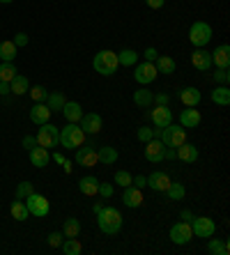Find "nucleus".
Here are the masks:
<instances>
[{"mask_svg": "<svg viewBox=\"0 0 230 255\" xmlns=\"http://www.w3.org/2000/svg\"><path fill=\"white\" fill-rule=\"evenodd\" d=\"M168 101H171V97L164 95V92H159V95H154L152 104H157V106H168Z\"/></svg>", "mask_w": 230, "mask_h": 255, "instance_id": "8fccbe9b", "label": "nucleus"}, {"mask_svg": "<svg viewBox=\"0 0 230 255\" xmlns=\"http://www.w3.org/2000/svg\"><path fill=\"white\" fill-rule=\"evenodd\" d=\"M131 179H134V177H131V172H127V170H118V172H115V177H113V182L124 189V186H131Z\"/></svg>", "mask_w": 230, "mask_h": 255, "instance_id": "ea45409f", "label": "nucleus"}, {"mask_svg": "<svg viewBox=\"0 0 230 255\" xmlns=\"http://www.w3.org/2000/svg\"><path fill=\"white\" fill-rule=\"evenodd\" d=\"M0 95H9V83L0 81Z\"/></svg>", "mask_w": 230, "mask_h": 255, "instance_id": "6e6d98bb", "label": "nucleus"}, {"mask_svg": "<svg viewBox=\"0 0 230 255\" xmlns=\"http://www.w3.org/2000/svg\"><path fill=\"white\" fill-rule=\"evenodd\" d=\"M46 242H48V246H51V249H60V246H62V242H65V235H62V232H51Z\"/></svg>", "mask_w": 230, "mask_h": 255, "instance_id": "c03bdc74", "label": "nucleus"}, {"mask_svg": "<svg viewBox=\"0 0 230 255\" xmlns=\"http://www.w3.org/2000/svg\"><path fill=\"white\" fill-rule=\"evenodd\" d=\"M136 69H134V81L138 85H150L157 81L159 76V71L154 67V62H148V60H143V62H136Z\"/></svg>", "mask_w": 230, "mask_h": 255, "instance_id": "0eeeda50", "label": "nucleus"}, {"mask_svg": "<svg viewBox=\"0 0 230 255\" xmlns=\"http://www.w3.org/2000/svg\"><path fill=\"white\" fill-rule=\"evenodd\" d=\"M228 244L224 242V239H210V244H207V253L212 255H228Z\"/></svg>", "mask_w": 230, "mask_h": 255, "instance_id": "4c0bfd02", "label": "nucleus"}, {"mask_svg": "<svg viewBox=\"0 0 230 255\" xmlns=\"http://www.w3.org/2000/svg\"><path fill=\"white\" fill-rule=\"evenodd\" d=\"M76 163L83 168H95L97 163H99L97 149L92 147V142H88V147H85V142H83L81 147H76Z\"/></svg>", "mask_w": 230, "mask_h": 255, "instance_id": "9b49d317", "label": "nucleus"}, {"mask_svg": "<svg viewBox=\"0 0 230 255\" xmlns=\"http://www.w3.org/2000/svg\"><path fill=\"white\" fill-rule=\"evenodd\" d=\"M23 202H25V207H28L30 216H39V219H44V216H48V212H51V202L41 196V193H35V191H32Z\"/></svg>", "mask_w": 230, "mask_h": 255, "instance_id": "6e6552de", "label": "nucleus"}, {"mask_svg": "<svg viewBox=\"0 0 230 255\" xmlns=\"http://www.w3.org/2000/svg\"><path fill=\"white\" fill-rule=\"evenodd\" d=\"M210 99H212L217 106H228V104H230V90H228V85H217V88H214V92L210 95Z\"/></svg>", "mask_w": 230, "mask_h": 255, "instance_id": "c756f323", "label": "nucleus"}, {"mask_svg": "<svg viewBox=\"0 0 230 255\" xmlns=\"http://www.w3.org/2000/svg\"><path fill=\"white\" fill-rule=\"evenodd\" d=\"M97 159H99V163H104V166H113V163L118 161V149L111 147V145H101V147L97 149Z\"/></svg>", "mask_w": 230, "mask_h": 255, "instance_id": "bb28decb", "label": "nucleus"}, {"mask_svg": "<svg viewBox=\"0 0 230 255\" xmlns=\"http://www.w3.org/2000/svg\"><path fill=\"white\" fill-rule=\"evenodd\" d=\"M16 74L18 71H16V67H14V62H0V81L9 83Z\"/></svg>", "mask_w": 230, "mask_h": 255, "instance_id": "58836bf2", "label": "nucleus"}, {"mask_svg": "<svg viewBox=\"0 0 230 255\" xmlns=\"http://www.w3.org/2000/svg\"><path fill=\"white\" fill-rule=\"evenodd\" d=\"M154 67H157L159 74H175L177 62L171 58V55H159V58L154 60Z\"/></svg>", "mask_w": 230, "mask_h": 255, "instance_id": "c85d7f7f", "label": "nucleus"}, {"mask_svg": "<svg viewBox=\"0 0 230 255\" xmlns=\"http://www.w3.org/2000/svg\"><path fill=\"white\" fill-rule=\"evenodd\" d=\"M92 67H95L97 74H101V76H113L115 71H118L120 62H118V53L115 51H99V53L95 55V60H92Z\"/></svg>", "mask_w": 230, "mask_h": 255, "instance_id": "7ed1b4c3", "label": "nucleus"}, {"mask_svg": "<svg viewBox=\"0 0 230 255\" xmlns=\"http://www.w3.org/2000/svg\"><path fill=\"white\" fill-rule=\"evenodd\" d=\"M60 113L65 115L67 122H81L83 118V108L78 101H65V106H62V111Z\"/></svg>", "mask_w": 230, "mask_h": 255, "instance_id": "5701e85b", "label": "nucleus"}, {"mask_svg": "<svg viewBox=\"0 0 230 255\" xmlns=\"http://www.w3.org/2000/svg\"><path fill=\"white\" fill-rule=\"evenodd\" d=\"M12 42H14V46H16V48H21V46H28V35H25V32H18V35L14 37Z\"/></svg>", "mask_w": 230, "mask_h": 255, "instance_id": "de8ad7c7", "label": "nucleus"}, {"mask_svg": "<svg viewBox=\"0 0 230 255\" xmlns=\"http://www.w3.org/2000/svg\"><path fill=\"white\" fill-rule=\"evenodd\" d=\"M122 202H124V207H129V209H136V207H141L143 202V191L141 189H136V186H124L122 189Z\"/></svg>", "mask_w": 230, "mask_h": 255, "instance_id": "2eb2a0df", "label": "nucleus"}, {"mask_svg": "<svg viewBox=\"0 0 230 255\" xmlns=\"http://www.w3.org/2000/svg\"><path fill=\"white\" fill-rule=\"evenodd\" d=\"M212 39V25L205 23V21H196L189 28V42L194 44L196 48H205Z\"/></svg>", "mask_w": 230, "mask_h": 255, "instance_id": "20e7f679", "label": "nucleus"}, {"mask_svg": "<svg viewBox=\"0 0 230 255\" xmlns=\"http://www.w3.org/2000/svg\"><path fill=\"white\" fill-rule=\"evenodd\" d=\"M145 5H148L150 9H161V7L166 5V0H145Z\"/></svg>", "mask_w": 230, "mask_h": 255, "instance_id": "603ef678", "label": "nucleus"}, {"mask_svg": "<svg viewBox=\"0 0 230 255\" xmlns=\"http://www.w3.org/2000/svg\"><path fill=\"white\" fill-rule=\"evenodd\" d=\"M152 99H154V92H150L145 85H141V88L134 92V104L138 108H150L152 106Z\"/></svg>", "mask_w": 230, "mask_h": 255, "instance_id": "a878e982", "label": "nucleus"}, {"mask_svg": "<svg viewBox=\"0 0 230 255\" xmlns=\"http://www.w3.org/2000/svg\"><path fill=\"white\" fill-rule=\"evenodd\" d=\"M177 99L182 101L184 106L196 108L203 101V95L198 92V88H182V90H180V95H177Z\"/></svg>", "mask_w": 230, "mask_h": 255, "instance_id": "412c9836", "label": "nucleus"}, {"mask_svg": "<svg viewBox=\"0 0 230 255\" xmlns=\"http://www.w3.org/2000/svg\"><path fill=\"white\" fill-rule=\"evenodd\" d=\"M97 189H99V179L92 177V175H88V177H81V182H78V191H81L83 196H97Z\"/></svg>", "mask_w": 230, "mask_h": 255, "instance_id": "393cba45", "label": "nucleus"}, {"mask_svg": "<svg viewBox=\"0 0 230 255\" xmlns=\"http://www.w3.org/2000/svg\"><path fill=\"white\" fill-rule=\"evenodd\" d=\"M212 65H217V69H228L230 67V46L228 44H221L212 51Z\"/></svg>", "mask_w": 230, "mask_h": 255, "instance_id": "a211bd4d", "label": "nucleus"}, {"mask_svg": "<svg viewBox=\"0 0 230 255\" xmlns=\"http://www.w3.org/2000/svg\"><path fill=\"white\" fill-rule=\"evenodd\" d=\"M143 58L148 60V62H154V60L159 58V51H157L154 46H150V48H145V53H143Z\"/></svg>", "mask_w": 230, "mask_h": 255, "instance_id": "09e8293b", "label": "nucleus"}, {"mask_svg": "<svg viewBox=\"0 0 230 255\" xmlns=\"http://www.w3.org/2000/svg\"><path fill=\"white\" fill-rule=\"evenodd\" d=\"M37 138V145H41V147H58L60 145V129L53 125H48V122H44V125H39V131L35 133Z\"/></svg>", "mask_w": 230, "mask_h": 255, "instance_id": "423d86ee", "label": "nucleus"}, {"mask_svg": "<svg viewBox=\"0 0 230 255\" xmlns=\"http://www.w3.org/2000/svg\"><path fill=\"white\" fill-rule=\"evenodd\" d=\"M32 184H30V182H21V184L16 186V193H14V198H16V200H25V198L30 196V193H32Z\"/></svg>", "mask_w": 230, "mask_h": 255, "instance_id": "a19ab883", "label": "nucleus"}, {"mask_svg": "<svg viewBox=\"0 0 230 255\" xmlns=\"http://www.w3.org/2000/svg\"><path fill=\"white\" fill-rule=\"evenodd\" d=\"M85 136L88 133L81 129L78 122H67L65 129H60V145L67 149H76L85 142Z\"/></svg>", "mask_w": 230, "mask_h": 255, "instance_id": "f03ea898", "label": "nucleus"}, {"mask_svg": "<svg viewBox=\"0 0 230 255\" xmlns=\"http://www.w3.org/2000/svg\"><path fill=\"white\" fill-rule=\"evenodd\" d=\"M97 193H99L104 200H108V198L113 196V184H106V182L101 184V182H99V189H97Z\"/></svg>", "mask_w": 230, "mask_h": 255, "instance_id": "49530a36", "label": "nucleus"}, {"mask_svg": "<svg viewBox=\"0 0 230 255\" xmlns=\"http://www.w3.org/2000/svg\"><path fill=\"white\" fill-rule=\"evenodd\" d=\"M168 235H171V242L177 244V246H187V244L194 239V230H191L189 221H180V223H175Z\"/></svg>", "mask_w": 230, "mask_h": 255, "instance_id": "9d476101", "label": "nucleus"}, {"mask_svg": "<svg viewBox=\"0 0 230 255\" xmlns=\"http://www.w3.org/2000/svg\"><path fill=\"white\" fill-rule=\"evenodd\" d=\"M21 145H23L25 149H32V147H35V145H37V138H35V136H25Z\"/></svg>", "mask_w": 230, "mask_h": 255, "instance_id": "864d4df0", "label": "nucleus"}, {"mask_svg": "<svg viewBox=\"0 0 230 255\" xmlns=\"http://www.w3.org/2000/svg\"><path fill=\"white\" fill-rule=\"evenodd\" d=\"M189 223H191V230H194V237L210 239V237H214V232H217V223H214L210 216H194Z\"/></svg>", "mask_w": 230, "mask_h": 255, "instance_id": "1a4fd4ad", "label": "nucleus"}, {"mask_svg": "<svg viewBox=\"0 0 230 255\" xmlns=\"http://www.w3.org/2000/svg\"><path fill=\"white\" fill-rule=\"evenodd\" d=\"M60 251H62L65 255H78V253H83V246H81V242H78L76 237H65V242H62Z\"/></svg>", "mask_w": 230, "mask_h": 255, "instance_id": "473e14b6", "label": "nucleus"}, {"mask_svg": "<svg viewBox=\"0 0 230 255\" xmlns=\"http://www.w3.org/2000/svg\"><path fill=\"white\" fill-rule=\"evenodd\" d=\"M131 186H136V189H145L148 186V177H143V175H138V177H134L131 179Z\"/></svg>", "mask_w": 230, "mask_h": 255, "instance_id": "3c124183", "label": "nucleus"}, {"mask_svg": "<svg viewBox=\"0 0 230 255\" xmlns=\"http://www.w3.org/2000/svg\"><path fill=\"white\" fill-rule=\"evenodd\" d=\"M62 168H65V172H67V175H71V170H74V166H71V161H62Z\"/></svg>", "mask_w": 230, "mask_h": 255, "instance_id": "4d7b16f0", "label": "nucleus"}, {"mask_svg": "<svg viewBox=\"0 0 230 255\" xmlns=\"http://www.w3.org/2000/svg\"><path fill=\"white\" fill-rule=\"evenodd\" d=\"M9 212H12V216H14L16 221H28V219H30V212H28V207H25L23 200H14V202H12V209H9Z\"/></svg>", "mask_w": 230, "mask_h": 255, "instance_id": "e433bc0d", "label": "nucleus"}, {"mask_svg": "<svg viewBox=\"0 0 230 255\" xmlns=\"http://www.w3.org/2000/svg\"><path fill=\"white\" fill-rule=\"evenodd\" d=\"M180 219H182V221H191V219H194V212H191V209H182V212H180Z\"/></svg>", "mask_w": 230, "mask_h": 255, "instance_id": "5fc2aeb1", "label": "nucleus"}, {"mask_svg": "<svg viewBox=\"0 0 230 255\" xmlns=\"http://www.w3.org/2000/svg\"><path fill=\"white\" fill-rule=\"evenodd\" d=\"M136 138H138V140L141 142H148V140H152L154 138V129L152 127H138V131H136Z\"/></svg>", "mask_w": 230, "mask_h": 255, "instance_id": "37998d69", "label": "nucleus"}, {"mask_svg": "<svg viewBox=\"0 0 230 255\" xmlns=\"http://www.w3.org/2000/svg\"><path fill=\"white\" fill-rule=\"evenodd\" d=\"M0 2H2V5H9V2H14V0H0Z\"/></svg>", "mask_w": 230, "mask_h": 255, "instance_id": "bf43d9fd", "label": "nucleus"}, {"mask_svg": "<svg viewBox=\"0 0 230 255\" xmlns=\"http://www.w3.org/2000/svg\"><path fill=\"white\" fill-rule=\"evenodd\" d=\"M159 140L164 142L166 147H180L182 142H187V131H184V127L173 125V122H171L166 129H161Z\"/></svg>", "mask_w": 230, "mask_h": 255, "instance_id": "39448f33", "label": "nucleus"}, {"mask_svg": "<svg viewBox=\"0 0 230 255\" xmlns=\"http://www.w3.org/2000/svg\"><path fill=\"white\" fill-rule=\"evenodd\" d=\"M150 120H152L154 129H166L173 122V111L168 106H154L150 111Z\"/></svg>", "mask_w": 230, "mask_h": 255, "instance_id": "f8f14e48", "label": "nucleus"}, {"mask_svg": "<svg viewBox=\"0 0 230 255\" xmlns=\"http://www.w3.org/2000/svg\"><path fill=\"white\" fill-rule=\"evenodd\" d=\"M62 235H65V237H78V235H81V221L69 216V219L62 223Z\"/></svg>", "mask_w": 230, "mask_h": 255, "instance_id": "72a5a7b5", "label": "nucleus"}, {"mask_svg": "<svg viewBox=\"0 0 230 255\" xmlns=\"http://www.w3.org/2000/svg\"><path fill=\"white\" fill-rule=\"evenodd\" d=\"M175 159H180L182 163H196L198 161V147L191 142H182L180 147H175Z\"/></svg>", "mask_w": 230, "mask_h": 255, "instance_id": "f3484780", "label": "nucleus"}, {"mask_svg": "<svg viewBox=\"0 0 230 255\" xmlns=\"http://www.w3.org/2000/svg\"><path fill=\"white\" fill-rule=\"evenodd\" d=\"M166 196H168V200L180 202V200H184V196H187V189H184L182 182H171V186L166 189Z\"/></svg>", "mask_w": 230, "mask_h": 255, "instance_id": "7c9ffc66", "label": "nucleus"}, {"mask_svg": "<svg viewBox=\"0 0 230 255\" xmlns=\"http://www.w3.org/2000/svg\"><path fill=\"white\" fill-rule=\"evenodd\" d=\"M65 95L62 92H48L46 97V106L51 108V113H60L62 111V106H65Z\"/></svg>", "mask_w": 230, "mask_h": 255, "instance_id": "2f4dec72", "label": "nucleus"}, {"mask_svg": "<svg viewBox=\"0 0 230 255\" xmlns=\"http://www.w3.org/2000/svg\"><path fill=\"white\" fill-rule=\"evenodd\" d=\"M164 152H166V145L159 138H152V140L145 142V159L150 163H161L164 161Z\"/></svg>", "mask_w": 230, "mask_h": 255, "instance_id": "ddd939ff", "label": "nucleus"}, {"mask_svg": "<svg viewBox=\"0 0 230 255\" xmlns=\"http://www.w3.org/2000/svg\"><path fill=\"white\" fill-rule=\"evenodd\" d=\"M118 62L122 67H134L138 62V53H136L134 48H122L118 53Z\"/></svg>", "mask_w": 230, "mask_h": 255, "instance_id": "c9c22d12", "label": "nucleus"}, {"mask_svg": "<svg viewBox=\"0 0 230 255\" xmlns=\"http://www.w3.org/2000/svg\"><path fill=\"white\" fill-rule=\"evenodd\" d=\"M28 95L32 97V101H37V104H39V101H46L48 92H46V88H44V85H35L32 90H28Z\"/></svg>", "mask_w": 230, "mask_h": 255, "instance_id": "79ce46f5", "label": "nucleus"}, {"mask_svg": "<svg viewBox=\"0 0 230 255\" xmlns=\"http://www.w3.org/2000/svg\"><path fill=\"white\" fill-rule=\"evenodd\" d=\"M214 81L221 85H228L230 83V71L228 69H217L214 71Z\"/></svg>", "mask_w": 230, "mask_h": 255, "instance_id": "a18cd8bd", "label": "nucleus"}, {"mask_svg": "<svg viewBox=\"0 0 230 255\" xmlns=\"http://www.w3.org/2000/svg\"><path fill=\"white\" fill-rule=\"evenodd\" d=\"M148 186L152 191H159V193H166V189H168V186H171V177H168V175H166V172H152V175H150L148 177Z\"/></svg>", "mask_w": 230, "mask_h": 255, "instance_id": "4be33fe9", "label": "nucleus"}, {"mask_svg": "<svg viewBox=\"0 0 230 255\" xmlns=\"http://www.w3.org/2000/svg\"><path fill=\"white\" fill-rule=\"evenodd\" d=\"M48 118H51V108H48L44 101L35 104L32 111H30V120H32L35 125H44V122H48Z\"/></svg>", "mask_w": 230, "mask_h": 255, "instance_id": "b1692460", "label": "nucleus"}, {"mask_svg": "<svg viewBox=\"0 0 230 255\" xmlns=\"http://www.w3.org/2000/svg\"><path fill=\"white\" fill-rule=\"evenodd\" d=\"M201 113L196 111V108L187 106V111H182L180 113V127H184V129H196V127L201 125Z\"/></svg>", "mask_w": 230, "mask_h": 255, "instance_id": "aec40b11", "label": "nucleus"}, {"mask_svg": "<svg viewBox=\"0 0 230 255\" xmlns=\"http://www.w3.org/2000/svg\"><path fill=\"white\" fill-rule=\"evenodd\" d=\"M97 228L104 235H118L122 230V214L115 207H101L97 212Z\"/></svg>", "mask_w": 230, "mask_h": 255, "instance_id": "f257e3e1", "label": "nucleus"}, {"mask_svg": "<svg viewBox=\"0 0 230 255\" xmlns=\"http://www.w3.org/2000/svg\"><path fill=\"white\" fill-rule=\"evenodd\" d=\"M16 51L18 48L14 46V42H0V60L2 62H14V58H16Z\"/></svg>", "mask_w": 230, "mask_h": 255, "instance_id": "f704fd0d", "label": "nucleus"}, {"mask_svg": "<svg viewBox=\"0 0 230 255\" xmlns=\"http://www.w3.org/2000/svg\"><path fill=\"white\" fill-rule=\"evenodd\" d=\"M81 129L85 131V133H90V136H95V133H99L101 129H104V120H101L99 113H83L81 118Z\"/></svg>", "mask_w": 230, "mask_h": 255, "instance_id": "4468645a", "label": "nucleus"}, {"mask_svg": "<svg viewBox=\"0 0 230 255\" xmlns=\"http://www.w3.org/2000/svg\"><path fill=\"white\" fill-rule=\"evenodd\" d=\"M191 65H194L198 71H210L212 69V55H210V51L196 48L194 53H191Z\"/></svg>", "mask_w": 230, "mask_h": 255, "instance_id": "dca6fc26", "label": "nucleus"}, {"mask_svg": "<svg viewBox=\"0 0 230 255\" xmlns=\"http://www.w3.org/2000/svg\"><path fill=\"white\" fill-rule=\"evenodd\" d=\"M28 156H30V163L35 168H46L48 161H51V154H48L46 147H41V145H35L32 149H28Z\"/></svg>", "mask_w": 230, "mask_h": 255, "instance_id": "6ab92c4d", "label": "nucleus"}, {"mask_svg": "<svg viewBox=\"0 0 230 255\" xmlns=\"http://www.w3.org/2000/svg\"><path fill=\"white\" fill-rule=\"evenodd\" d=\"M28 90H30V81L25 76H21V74H16V76L9 81V92H14L16 97L28 95Z\"/></svg>", "mask_w": 230, "mask_h": 255, "instance_id": "cd10ccee", "label": "nucleus"}, {"mask_svg": "<svg viewBox=\"0 0 230 255\" xmlns=\"http://www.w3.org/2000/svg\"><path fill=\"white\" fill-rule=\"evenodd\" d=\"M53 161H55V163H62V161H65V156L58 152V154H53Z\"/></svg>", "mask_w": 230, "mask_h": 255, "instance_id": "13d9d810", "label": "nucleus"}]
</instances>
